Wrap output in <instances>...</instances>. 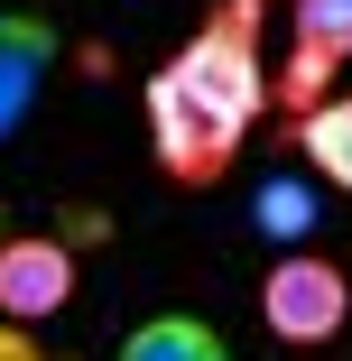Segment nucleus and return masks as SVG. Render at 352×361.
Here are the masks:
<instances>
[{
    "label": "nucleus",
    "instance_id": "1a4fd4ad",
    "mask_svg": "<svg viewBox=\"0 0 352 361\" xmlns=\"http://www.w3.org/2000/svg\"><path fill=\"white\" fill-rule=\"evenodd\" d=\"M0 361H47V352H37V334H28L19 315H0Z\"/></svg>",
    "mask_w": 352,
    "mask_h": 361
},
{
    "label": "nucleus",
    "instance_id": "423d86ee",
    "mask_svg": "<svg viewBox=\"0 0 352 361\" xmlns=\"http://www.w3.org/2000/svg\"><path fill=\"white\" fill-rule=\"evenodd\" d=\"M288 149L306 158V176H324L334 195H352V93H324L288 121Z\"/></svg>",
    "mask_w": 352,
    "mask_h": 361
},
{
    "label": "nucleus",
    "instance_id": "f257e3e1",
    "mask_svg": "<svg viewBox=\"0 0 352 361\" xmlns=\"http://www.w3.org/2000/svg\"><path fill=\"white\" fill-rule=\"evenodd\" d=\"M260 28H269V0H214L204 28L149 75L139 111H149V158H158L167 185H186V195L223 185L232 158H241V139L278 102V75H269V56H260Z\"/></svg>",
    "mask_w": 352,
    "mask_h": 361
},
{
    "label": "nucleus",
    "instance_id": "39448f33",
    "mask_svg": "<svg viewBox=\"0 0 352 361\" xmlns=\"http://www.w3.org/2000/svg\"><path fill=\"white\" fill-rule=\"evenodd\" d=\"M47 75H56V28H47L37 10H10V19H0V139L28 130Z\"/></svg>",
    "mask_w": 352,
    "mask_h": 361
},
{
    "label": "nucleus",
    "instance_id": "6e6552de",
    "mask_svg": "<svg viewBox=\"0 0 352 361\" xmlns=\"http://www.w3.org/2000/svg\"><path fill=\"white\" fill-rule=\"evenodd\" d=\"M111 361H232V343L204 324V315H149V324H130Z\"/></svg>",
    "mask_w": 352,
    "mask_h": 361
},
{
    "label": "nucleus",
    "instance_id": "9d476101",
    "mask_svg": "<svg viewBox=\"0 0 352 361\" xmlns=\"http://www.w3.org/2000/svg\"><path fill=\"white\" fill-rule=\"evenodd\" d=\"M0 232H10V204H0Z\"/></svg>",
    "mask_w": 352,
    "mask_h": 361
},
{
    "label": "nucleus",
    "instance_id": "20e7f679",
    "mask_svg": "<svg viewBox=\"0 0 352 361\" xmlns=\"http://www.w3.org/2000/svg\"><path fill=\"white\" fill-rule=\"evenodd\" d=\"M65 297H75V241H56V232H0V315L47 324Z\"/></svg>",
    "mask_w": 352,
    "mask_h": 361
},
{
    "label": "nucleus",
    "instance_id": "7ed1b4c3",
    "mask_svg": "<svg viewBox=\"0 0 352 361\" xmlns=\"http://www.w3.org/2000/svg\"><path fill=\"white\" fill-rule=\"evenodd\" d=\"M343 65H352V0H288V65H278V102H288V121L334 93Z\"/></svg>",
    "mask_w": 352,
    "mask_h": 361
},
{
    "label": "nucleus",
    "instance_id": "0eeeda50",
    "mask_svg": "<svg viewBox=\"0 0 352 361\" xmlns=\"http://www.w3.org/2000/svg\"><path fill=\"white\" fill-rule=\"evenodd\" d=\"M315 223H324V204H315V185H306L297 167H278V176H260V185H250V232H260V241L297 250Z\"/></svg>",
    "mask_w": 352,
    "mask_h": 361
},
{
    "label": "nucleus",
    "instance_id": "f03ea898",
    "mask_svg": "<svg viewBox=\"0 0 352 361\" xmlns=\"http://www.w3.org/2000/svg\"><path fill=\"white\" fill-rule=\"evenodd\" d=\"M260 324H269V343H288V352H315V343H334L343 324H352V278H343V259H324V250H278L269 259V278H260Z\"/></svg>",
    "mask_w": 352,
    "mask_h": 361
}]
</instances>
